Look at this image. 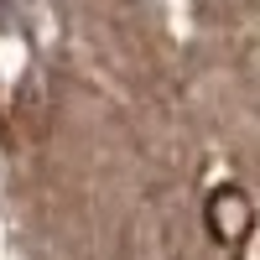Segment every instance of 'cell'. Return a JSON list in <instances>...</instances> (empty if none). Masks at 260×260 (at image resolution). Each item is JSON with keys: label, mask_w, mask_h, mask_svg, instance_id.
Segmentation results:
<instances>
[{"label": "cell", "mask_w": 260, "mask_h": 260, "mask_svg": "<svg viewBox=\"0 0 260 260\" xmlns=\"http://www.w3.org/2000/svg\"><path fill=\"white\" fill-rule=\"evenodd\" d=\"M203 224L224 250H240L250 240V229H255V208H250V198L240 187H219L208 198V208H203Z\"/></svg>", "instance_id": "cell-1"}]
</instances>
